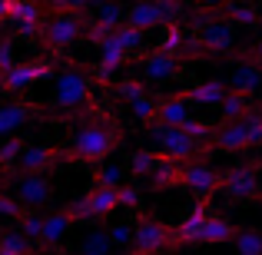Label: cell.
Returning a JSON list of instances; mask_svg holds the SVG:
<instances>
[{
    "mask_svg": "<svg viewBox=\"0 0 262 255\" xmlns=\"http://www.w3.org/2000/svg\"><path fill=\"white\" fill-rule=\"evenodd\" d=\"M116 143H120V133H116L113 126H106V123H90V126H80L77 133H73L70 156L73 159H83V163H100L116 149Z\"/></svg>",
    "mask_w": 262,
    "mask_h": 255,
    "instance_id": "cell-1",
    "label": "cell"
},
{
    "mask_svg": "<svg viewBox=\"0 0 262 255\" xmlns=\"http://www.w3.org/2000/svg\"><path fill=\"white\" fill-rule=\"evenodd\" d=\"M86 30L83 17H80L77 10H57L50 20L43 24V30H40V37H43L47 47H53V50H67L70 43H77L80 33Z\"/></svg>",
    "mask_w": 262,
    "mask_h": 255,
    "instance_id": "cell-2",
    "label": "cell"
},
{
    "mask_svg": "<svg viewBox=\"0 0 262 255\" xmlns=\"http://www.w3.org/2000/svg\"><path fill=\"white\" fill-rule=\"evenodd\" d=\"M146 129L156 136V143L163 146V153L166 156H176V159H192V156H199V149H206V143L192 140L189 133H186L183 126H166V123H146Z\"/></svg>",
    "mask_w": 262,
    "mask_h": 255,
    "instance_id": "cell-3",
    "label": "cell"
},
{
    "mask_svg": "<svg viewBox=\"0 0 262 255\" xmlns=\"http://www.w3.org/2000/svg\"><path fill=\"white\" fill-rule=\"evenodd\" d=\"M90 103V80L80 70H63L57 73V86H53V106L77 113Z\"/></svg>",
    "mask_w": 262,
    "mask_h": 255,
    "instance_id": "cell-4",
    "label": "cell"
},
{
    "mask_svg": "<svg viewBox=\"0 0 262 255\" xmlns=\"http://www.w3.org/2000/svg\"><path fill=\"white\" fill-rule=\"evenodd\" d=\"M196 43L206 53L232 50V43H236V24L232 20H206V24H196Z\"/></svg>",
    "mask_w": 262,
    "mask_h": 255,
    "instance_id": "cell-5",
    "label": "cell"
},
{
    "mask_svg": "<svg viewBox=\"0 0 262 255\" xmlns=\"http://www.w3.org/2000/svg\"><path fill=\"white\" fill-rule=\"evenodd\" d=\"M13 196L20 199L24 209H37L53 199V186L43 172H20V179L13 182Z\"/></svg>",
    "mask_w": 262,
    "mask_h": 255,
    "instance_id": "cell-6",
    "label": "cell"
},
{
    "mask_svg": "<svg viewBox=\"0 0 262 255\" xmlns=\"http://www.w3.org/2000/svg\"><path fill=\"white\" fill-rule=\"evenodd\" d=\"M166 245H176V229L156 222V219H140L133 229V249L136 252H156L166 249Z\"/></svg>",
    "mask_w": 262,
    "mask_h": 255,
    "instance_id": "cell-7",
    "label": "cell"
},
{
    "mask_svg": "<svg viewBox=\"0 0 262 255\" xmlns=\"http://www.w3.org/2000/svg\"><path fill=\"white\" fill-rule=\"evenodd\" d=\"M50 73H53V66L47 63V60H30V63H13L10 70L4 73V86L10 89V93H20V89L33 86L37 80L50 77Z\"/></svg>",
    "mask_w": 262,
    "mask_h": 255,
    "instance_id": "cell-8",
    "label": "cell"
},
{
    "mask_svg": "<svg viewBox=\"0 0 262 255\" xmlns=\"http://www.w3.org/2000/svg\"><path fill=\"white\" fill-rule=\"evenodd\" d=\"M212 146L219 153H243L249 149V133H246V123L243 120H223V126L212 129Z\"/></svg>",
    "mask_w": 262,
    "mask_h": 255,
    "instance_id": "cell-9",
    "label": "cell"
},
{
    "mask_svg": "<svg viewBox=\"0 0 262 255\" xmlns=\"http://www.w3.org/2000/svg\"><path fill=\"white\" fill-rule=\"evenodd\" d=\"M219 189L229 192V196H236V199H249V196L259 192V176H256V169H249V166L219 172Z\"/></svg>",
    "mask_w": 262,
    "mask_h": 255,
    "instance_id": "cell-10",
    "label": "cell"
},
{
    "mask_svg": "<svg viewBox=\"0 0 262 255\" xmlns=\"http://www.w3.org/2000/svg\"><path fill=\"white\" fill-rule=\"evenodd\" d=\"M183 182L189 186L199 199H209L212 192L219 189V172L209 169V166H203V163H192V166L183 169Z\"/></svg>",
    "mask_w": 262,
    "mask_h": 255,
    "instance_id": "cell-11",
    "label": "cell"
},
{
    "mask_svg": "<svg viewBox=\"0 0 262 255\" xmlns=\"http://www.w3.org/2000/svg\"><path fill=\"white\" fill-rule=\"evenodd\" d=\"M73 229V216L70 212H53V216H43V232H40V245L43 249H60V242H63L67 236H70Z\"/></svg>",
    "mask_w": 262,
    "mask_h": 255,
    "instance_id": "cell-12",
    "label": "cell"
},
{
    "mask_svg": "<svg viewBox=\"0 0 262 255\" xmlns=\"http://www.w3.org/2000/svg\"><path fill=\"white\" fill-rule=\"evenodd\" d=\"M140 66H143V80L160 83V80H169L179 70V60L173 53H166V50H156V53H149V57H143Z\"/></svg>",
    "mask_w": 262,
    "mask_h": 255,
    "instance_id": "cell-13",
    "label": "cell"
},
{
    "mask_svg": "<svg viewBox=\"0 0 262 255\" xmlns=\"http://www.w3.org/2000/svg\"><path fill=\"white\" fill-rule=\"evenodd\" d=\"M57 159H60L57 149H50V146H24V153L17 159V169L20 172H47L57 166Z\"/></svg>",
    "mask_w": 262,
    "mask_h": 255,
    "instance_id": "cell-14",
    "label": "cell"
},
{
    "mask_svg": "<svg viewBox=\"0 0 262 255\" xmlns=\"http://www.w3.org/2000/svg\"><path fill=\"white\" fill-rule=\"evenodd\" d=\"M183 159H176V156H160V163H156V169L149 172V182H153V189H169V186H179L183 182Z\"/></svg>",
    "mask_w": 262,
    "mask_h": 255,
    "instance_id": "cell-15",
    "label": "cell"
},
{
    "mask_svg": "<svg viewBox=\"0 0 262 255\" xmlns=\"http://www.w3.org/2000/svg\"><path fill=\"white\" fill-rule=\"evenodd\" d=\"M156 123H166V126H183L189 120V106H186V96L176 93V96H163L156 103Z\"/></svg>",
    "mask_w": 262,
    "mask_h": 255,
    "instance_id": "cell-16",
    "label": "cell"
},
{
    "mask_svg": "<svg viewBox=\"0 0 262 255\" xmlns=\"http://www.w3.org/2000/svg\"><path fill=\"white\" fill-rule=\"evenodd\" d=\"M259 86H262V70H259V63H256V60H249V57H246L243 63H239L236 70H232L229 89H239V93L252 96V93H259Z\"/></svg>",
    "mask_w": 262,
    "mask_h": 255,
    "instance_id": "cell-17",
    "label": "cell"
},
{
    "mask_svg": "<svg viewBox=\"0 0 262 255\" xmlns=\"http://www.w3.org/2000/svg\"><path fill=\"white\" fill-rule=\"evenodd\" d=\"M30 116H33L30 103H7V106H0V140L10 136V133H17Z\"/></svg>",
    "mask_w": 262,
    "mask_h": 255,
    "instance_id": "cell-18",
    "label": "cell"
},
{
    "mask_svg": "<svg viewBox=\"0 0 262 255\" xmlns=\"http://www.w3.org/2000/svg\"><path fill=\"white\" fill-rule=\"evenodd\" d=\"M206 216H209V212H206V199L203 202L196 205V209H192V216L186 219L183 225H179L176 229V245H186V242H199V239H203V225H206Z\"/></svg>",
    "mask_w": 262,
    "mask_h": 255,
    "instance_id": "cell-19",
    "label": "cell"
},
{
    "mask_svg": "<svg viewBox=\"0 0 262 255\" xmlns=\"http://www.w3.org/2000/svg\"><path fill=\"white\" fill-rule=\"evenodd\" d=\"M219 113H223V120H243L246 113H252V100L246 93H239V89H229L219 100Z\"/></svg>",
    "mask_w": 262,
    "mask_h": 255,
    "instance_id": "cell-20",
    "label": "cell"
},
{
    "mask_svg": "<svg viewBox=\"0 0 262 255\" xmlns=\"http://www.w3.org/2000/svg\"><path fill=\"white\" fill-rule=\"evenodd\" d=\"M232 236H236V225H229L226 219H219V216H206L203 239H199V242H206V245H219V242H232Z\"/></svg>",
    "mask_w": 262,
    "mask_h": 255,
    "instance_id": "cell-21",
    "label": "cell"
},
{
    "mask_svg": "<svg viewBox=\"0 0 262 255\" xmlns=\"http://www.w3.org/2000/svg\"><path fill=\"white\" fill-rule=\"evenodd\" d=\"M93 20H100V24L106 27H120L123 20H126V10H123V0H93Z\"/></svg>",
    "mask_w": 262,
    "mask_h": 255,
    "instance_id": "cell-22",
    "label": "cell"
},
{
    "mask_svg": "<svg viewBox=\"0 0 262 255\" xmlns=\"http://www.w3.org/2000/svg\"><path fill=\"white\" fill-rule=\"evenodd\" d=\"M229 93V86L226 83H216V80H212V83H199V86H192V89H186V103H219L223 100V96Z\"/></svg>",
    "mask_w": 262,
    "mask_h": 255,
    "instance_id": "cell-23",
    "label": "cell"
},
{
    "mask_svg": "<svg viewBox=\"0 0 262 255\" xmlns=\"http://www.w3.org/2000/svg\"><path fill=\"white\" fill-rule=\"evenodd\" d=\"M77 249L86 252V255H106L110 249H113V239H110L106 229H93V232H86V236L80 239Z\"/></svg>",
    "mask_w": 262,
    "mask_h": 255,
    "instance_id": "cell-24",
    "label": "cell"
},
{
    "mask_svg": "<svg viewBox=\"0 0 262 255\" xmlns=\"http://www.w3.org/2000/svg\"><path fill=\"white\" fill-rule=\"evenodd\" d=\"M33 239L30 236H24V232H0V252L4 255H20V252H30L33 249Z\"/></svg>",
    "mask_w": 262,
    "mask_h": 255,
    "instance_id": "cell-25",
    "label": "cell"
},
{
    "mask_svg": "<svg viewBox=\"0 0 262 255\" xmlns=\"http://www.w3.org/2000/svg\"><path fill=\"white\" fill-rule=\"evenodd\" d=\"M43 17V7L33 4V0H13V13H10V24H40Z\"/></svg>",
    "mask_w": 262,
    "mask_h": 255,
    "instance_id": "cell-26",
    "label": "cell"
},
{
    "mask_svg": "<svg viewBox=\"0 0 262 255\" xmlns=\"http://www.w3.org/2000/svg\"><path fill=\"white\" fill-rule=\"evenodd\" d=\"M20 153H24V143H20V140H7V136H4V143H0V169L13 172V169H17Z\"/></svg>",
    "mask_w": 262,
    "mask_h": 255,
    "instance_id": "cell-27",
    "label": "cell"
},
{
    "mask_svg": "<svg viewBox=\"0 0 262 255\" xmlns=\"http://www.w3.org/2000/svg\"><path fill=\"white\" fill-rule=\"evenodd\" d=\"M156 103H160V100H153L149 93H143V96H136V100H129V113H133L140 123H153V116H156Z\"/></svg>",
    "mask_w": 262,
    "mask_h": 255,
    "instance_id": "cell-28",
    "label": "cell"
},
{
    "mask_svg": "<svg viewBox=\"0 0 262 255\" xmlns=\"http://www.w3.org/2000/svg\"><path fill=\"white\" fill-rule=\"evenodd\" d=\"M156 163H160V156H156L153 149H140V153H133V159H129V172H133V176H149V172L156 169Z\"/></svg>",
    "mask_w": 262,
    "mask_h": 255,
    "instance_id": "cell-29",
    "label": "cell"
},
{
    "mask_svg": "<svg viewBox=\"0 0 262 255\" xmlns=\"http://www.w3.org/2000/svg\"><path fill=\"white\" fill-rule=\"evenodd\" d=\"M17 225H20V232H24V236H30L33 242H40V232H43V216H37L33 209H24V216L17 219Z\"/></svg>",
    "mask_w": 262,
    "mask_h": 255,
    "instance_id": "cell-30",
    "label": "cell"
},
{
    "mask_svg": "<svg viewBox=\"0 0 262 255\" xmlns=\"http://www.w3.org/2000/svg\"><path fill=\"white\" fill-rule=\"evenodd\" d=\"M232 245L246 255H259L262 252V236L259 232H236V236H232Z\"/></svg>",
    "mask_w": 262,
    "mask_h": 255,
    "instance_id": "cell-31",
    "label": "cell"
},
{
    "mask_svg": "<svg viewBox=\"0 0 262 255\" xmlns=\"http://www.w3.org/2000/svg\"><path fill=\"white\" fill-rule=\"evenodd\" d=\"M160 50L173 53V57L183 50V30H179V24H169L166 27V37H163V47H160Z\"/></svg>",
    "mask_w": 262,
    "mask_h": 255,
    "instance_id": "cell-32",
    "label": "cell"
},
{
    "mask_svg": "<svg viewBox=\"0 0 262 255\" xmlns=\"http://www.w3.org/2000/svg\"><path fill=\"white\" fill-rule=\"evenodd\" d=\"M133 229L136 225L133 222H116V225H110V239H113V245H129L133 242Z\"/></svg>",
    "mask_w": 262,
    "mask_h": 255,
    "instance_id": "cell-33",
    "label": "cell"
},
{
    "mask_svg": "<svg viewBox=\"0 0 262 255\" xmlns=\"http://www.w3.org/2000/svg\"><path fill=\"white\" fill-rule=\"evenodd\" d=\"M123 172H126V169L116 166V163H113V166H100V169H96V182H103V186H120L123 182Z\"/></svg>",
    "mask_w": 262,
    "mask_h": 255,
    "instance_id": "cell-34",
    "label": "cell"
},
{
    "mask_svg": "<svg viewBox=\"0 0 262 255\" xmlns=\"http://www.w3.org/2000/svg\"><path fill=\"white\" fill-rule=\"evenodd\" d=\"M24 216V205H20L17 196H0V219H20Z\"/></svg>",
    "mask_w": 262,
    "mask_h": 255,
    "instance_id": "cell-35",
    "label": "cell"
},
{
    "mask_svg": "<svg viewBox=\"0 0 262 255\" xmlns=\"http://www.w3.org/2000/svg\"><path fill=\"white\" fill-rule=\"evenodd\" d=\"M116 93H120L123 96V100H136V96H143V93H146V86H143L140 83V80H123V83H116Z\"/></svg>",
    "mask_w": 262,
    "mask_h": 255,
    "instance_id": "cell-36",
    "label": "cell"
},
{
    "mask_svg": "<svg viewBox=\"0 0 262 255\" xmlns=\"http://www.w3.org/2000/svg\"><path fill=\"white\" fill-rule=\"evenodd\" d=\"M116 196H120V205H126V209H140V192L133 189V186H116Z\"/></svg>",
    "mask_w": 262,
    "mask_h": 255,
    "instance_id": "cell-37",
    "label": "cell"
},
{
    "mask_svg": "<svg viewBox=\"0 0 262 255\" xmlns=\"http://www.w3.org/2000/svg\"><path fill=\"white\" fill-rule=\"evenodd\" d=\"M90 4H93V0H53V10H77V13H83Z\"/></svg>",
    "mask_w": 262,
    "mask_h": 255,
    "instance_id": "cell-38",
    "label": "cell"
},
{
    "mask_svg": "<svg viewBox=\"0 0 262 255\" xmlns=\"http://www.w3.org/2000/svg\"><path fill=\"white\" fill-rule=\"evenodd\" d=\"M13 63H17V60H13V47L10 43H0V66H4V70H10Z\"/></svg>",
    "mask_w": 262,
    "mask_h": 255,
    "instance_id": "cell-39",
    "label": "cell"
},
{
    "mask_svg": "<svg viewBox=\"0 0 262 255\" xmlns=\"http://www.w3.org/2000/svg\"><path fill=\"white\" fill-rule=\"evenodd\" d=\"M246 57H249V60H256V63L262 66V40H256V43L249 47V53H246Z\"/></svg>",
    "mask_w": 262,
    "mask_h": 255,
    "instance_id": "cell-40",
    "label": "cell"
},
{
    "mask_svg": "<svg viewBox=\"0 0 262 255\" xmlns=\"http://www.w3.org/2000/svg\"><path fill=\"white\" fill-rule=\"evenodd\" d=\"M13 13V0H0V20H10Z\"/></svg>",
    "mask_w": 262,
    "mask_h": 255,
    "instance_id": "cell-41",
    "label": "cell"
},
{
    "mask_svg": "<svg viewBox=\"0 0 262 255\" xmlns=\"http://www.w3.org/2000/svg\"><path fill=\"white\" fill-rule=\"evenodd\" d=\"M219 4H226V0H199V7H209V10H212V7H219Z\"/></svg>",
    "mask_w": 262,
    "mask_h": 255,
    "instance_id": "cell-42",
    "label": "cell"
},
{
    "mask_svg": "<svg viewBox=\"0 0 262 255\" xmlns=\"http://www.w3.org/2000/svg\"><path fill=\"white\" fill-rule=\"evenodd\" d=\"M4 73H7V70H4V66H0V86H4Z\"/></svg>",
    "mask_w": 262,
    "mask_h": 255,
    "instance_id": "cell-43",
    "label": "cell"
},
{
    "mask_svg": "<svg viewBox=\"0 0 262 255\" xmlns=\"http://www.w3.org/2000/svg\"><path fill=\"white\" fill-rule=\"evenodd\" d=\"M259 27H262V7H259Z\"/></svg>",
    "mask_w": 262,
    "mask_h": 255,
    "instance_id": "cell-44",
    "label": "cell"
}]
</instances>
